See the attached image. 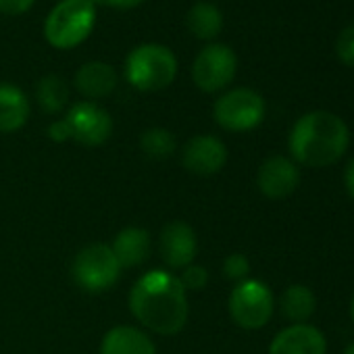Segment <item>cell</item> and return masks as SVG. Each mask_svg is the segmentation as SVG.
I'll list each match as a JSON object with an SVG mask.
<instances>
[{
	"mask_svg": "<svg viewBox=\"0 0 354 354\" xmlns=\"http://www.w3.org/2000/svg\"><path fill=\"white\" fill-rule=\"evenodd\" d=\"M129 313L156 335H177L188 323L190 302L188 292L177 273L169 269H152L138 277L129 290Z\"/></svg>",
	"mask_w": 354,
	"mask_h": 354,
	"instance_id": "1",
	"label": "cell"
},
{
	"mask_svg": "<svg viewBox=\"0 0 354 354\" xmlns=\"http://www.w3.org/2000/svg\"><path fill=\"white\" fill-rule=\"evenodd\" d=\"M350 142L348 125L329 111H310L302 115L288 138L292 160L310 169H323L337 162Z\"/></svg>",
	"mask_w": 354,
	"mask_h": 354,
	"instance_id": "2",
	"label": "cell"
},
{
	"mask_svg": "<svg viewBox=\"0 0 354 354\" xmlns=\"http://www.w3.org/2000/svg\"><path fill=\"white\" fill-rule=\"evenodd\" d=\"M177 57L158 42H144L129 50L123 63V75L138 92H160L177 77Z\"/></svg>",
	"mask_w": 354,
	"mask_h": 354,
	"instance_id": "3",
	"label": "cell"
},
{
	"mask_svg": "<svg viewBox=\"0 0 354 354\" xmlns=\"http://www.w3.org/2000/svg\"><path fill=\"white\" fill-rule=\"evenodd\" d=\"M96 19L90 0H59L44 19V40L57 50H73L92 36Z\"/></svg>",
	"mask_w": 354,
	"mask_h": 354,
	"instance_id": "4",
	"label": "cell"
},
{
	"mask_svg": "<svg viewBox=\"0 0 354 354\" xmlns=\"http://www.w3.org/2000/svg\"><path fill=\"white\" fill-rule=\"evenodd\" d=\"M121 271L123 269L117 263L111 246L102 242L84 246L71 263V277L75 286L90 294L113 290L121 277Z\"/></svg>",
	"mask_w": 354,
	"mask_h": 354,
	"instance_id": "5",
	"label": "cell"
},
{
	"mask_svg": "<svg viewBox=\"0 0 354 354\" xmlns=\"http://www.w3.org/2000/svg\"><path fill=\"white\" fill-rule=\"evenodd\" d=\"M265 98L252 88L227 90L213 104V117L217 125L234 133L257 129L265 119Z\"/></svg>",
	"mask_w": 354,
	"mask_h": 354,
	"instance_id": "6",
	"label": "cell"
},
{
	"mask_svg": "<svg viewBox=\"0 0 354 354\" xmlns=\"http://www.w3.org/2000/svg\"><path fill=\"white\" fill-rule=\"evenodd\" d=\"M227 310L232 321L242 329L265 327L275 310V298L267 283L261 279H244L234 286L227 298Z\"/></svg>",
	"mask_w": 354,
	"mask_h": 354,
	"instance_id": "7",
	"label": "cell"
},
{
	"mask_svg": "<svg viewBox=\"0 0 354 354\" xmlns=\"http://www.w3.org/2000/svg\"><path fill=\"white\" fill-rule=\"evenodd\" d=\"M238 57L227 44H207L192 63V80L207 94L223 92L236 77Z\"/></svg>",
	"mask_w": 354,
	"mask_h": 354,
	"instance_id": "8",
	"label": "cell"
},
{
	"mask_svg": "<svg viewBox=\"0 0 354 354\" xmlns=\"http://www.w3.org/2000/svg\"><path fill=\"white\" fill-rule=\"evenodd\" d=\"M65 121L71 129V140L88 148L102 146L113 136V117L98 102L82 100L71 104L65 113Z\"/></svg>",
	"mask_w": 354,
	"mask_h": 354,
	"instance_id": "9",
	"label": "cell"
},
{
	"mask_svg": "<svg viewBox=\"0 0 354 354\" xmlns=\"http://www.w3.org/2000/svg\"><path fill=\"white\" fill-rule=\"evenodd\" d=\"M184 169L198 177H211L223 171L227 162V146L213 133H196L186 140L180 152Z\"/></svg>",
	"mask_w": 354,
	"mask_h": 354,
	"instance_id": "10",
	"label": "cell"
},
{
	"mask_svg": "<svg viewBox=\"0 0 354 354\" xmlns=\"http://www.w3.org/2000/svg\"><path fill=\"white\" fill-rule=\"evenodd\" d=\"M158 254L169 271H182L198 254V236L186 221H171L158 236Z\"/></svg>",
	"mask_w": 354,
	"mask_h": 354,
	"instance_id": "11",
	"label": "cell"
},
{
	"mask_svg": "<svg viewBox=\"0 0 354 354\" xmlns=\"http://www.w3.org/2000/svg\"><path fill=\"white\" fill-rule=\"evenodd\" d=\"M300 186L298 165L281 154L269 156L257 171V188L269 201H283Z\"/></svg>",
	"mask_w": 354,
	"mask_h": 354,
	"instance_id": "12",
	"label": "cell"
},
{
	"mask_svg": "<svg viewBox=\"0 0 354 354\" xmlns=\"http://www.w3.org/2000/svg\"><path fill=\"white\" fill-rule=\"evenodd\" d=\"M269 354H327V339L308 323H292L271 339Z\"/></svg>",
	"mask_w": 354,
	"mask_h": 354,
	"instance_id": "13",
	"label": "cell"
},
{
	"mask_svg": "<svg viewBox=\"0 0 354 354\" xmlns=\"http://www.w3.org/2000/svg\"><path fill=\"white\" fill-rule=\"evenodd\" d=\"M117 84H119V75L115 67L104 61H88L73 75L75 90L84 96V100L90 102L109 98L115 92Z\"/></svg>",
	"mask_w": 354,
	"mask_h": 354,
	"instance_id": "14",
	"label": "cell"
},
{
	"mask_svg": "<svg viewBox=\"0 0 354 354\" xmlns=\"http://www.w3.org/2000/svg\"><path fill=\"white\" fill-rule=\"evenodd\" d=\"M109 246L121 269H133V267H142L148 261L152 250V238L148 230L140 225H129L117 232V236Z\"/></svg>",
	"mask_w": 354,
	"mask_h": 354,
	"instance_id": "15",
	"label": "cell"
},
{
	"mask_svg": "<svg viewBox=\"0 0 354 354\" xmlns=\"http://www.w3.org/2000/svg\"><path fill=\"white\" fill-rule=\"evenodd\" d=\"M100 354H156V344L136 325H115L102 335Z\"/></svg>",
	"mask_w": 354,
	"mask_h": 354,
	"instance_id": "16",
	"label": "cell"
},
{
	"mask_svg": "<svg viewBox=\"0 0 354 354\" xmlns=\"http://www.w3.org/2000/svg\"><path fill=\"white\" fill-rule=\"evenodd\" d=\"M32 115L28 94L15 84H0V133H15L26 127Z\"/></svg>",
	"mask_w": 354,
	"mask_h": 354,
	"instance_id": "17",
	"label": "cell"
},
{
	"mask_svg": "<svg viewBox=\"0 0 354 354\" xmlns=\"http://www.w3.org/2000/svg\"><path fill=\"white\" fill-rule=\"evenodd\" d=\"M186 28L194 38L211 42L223 32V13L217 5L201 0L190 7L186 15Z\"/></svg>",
	"mask_w": 354,
	"mask_h": 354,
	"instance_id": "18",
	"label": "cell"
},
{
	"mask_svg": "<svg viewBox=\"0 0 354 354\" xmlns=\"http://www.w3.org/2000/svg\"><path fill=\"white\" fill-rule=\"evenodd\" d=\"M69 96V84L57 73H48L36 84V102L46 115H59L67 111Z\"/></svg>",
	"mask_w": 354,
	"mask_h": 354,
	"instance_id": "19",
	"label": "cell"
},
{
	"mask_svg": "<svg viewBox=\"0 0 354 354\" xmlns=\"http://www.w3.org/2000/svg\"><path fill=\"white\" fill-rule=\"evenodd\" d=\"M279 308L288 321L306 323L317 308V298L310 288H306L302 283H294V286H288L286 292L281 294Z\"/></svg>",
	"mask_w": 354,
	"mask_h": 354,
	"instance_id": "20",
	"label": "cell"
},
{
	"mask_svg": "<svg viewBox=\"0 0 354 354\" xmlns=\"http://www.w3.org/2000/svg\"><path fill=\"white\" fill-rule=\"evenodd\" d=\"M140 150L150 160H165L177 152V138L165 127H148L140 133Z\"/></svg>",
	"mask_w": 354,
	"mask_h": 354,
	"instance_id": "21",
	"label": "cell"
},
{
	"mask_svg": "<svg viewBox=\"0 0 354 354\" xmlns=\"http://www.w3.org/2000/svg\"><path fill=\"white\" fill-rule=\"evenodd\" d=\"M177 277H180V283L184 286L186 292H201L209 286V279H211L209 269L203 265H196V263L182 269L180 273H177Z\"/></svg>",
	"mask_w": 354,
	"mask_h": 354,
	"instance_id": "22",
	"label": "cell"
},
{
	"mask_svg": "<svg viewBox=\"0 0 354 354\" xmlns=\"http://www.w3.org/2000/svg\"><path fill=\"white\" fill-rule=\"evenodd\" d=\"M223 275L225 279L240 283L244 279H248L250 275V261L244 252H232L230 257H225L223 261Z\"/></svg>",
	"mask_w": 354,
	"mask_h": 354,
	"instance_id": "23",
	"label": "cell"
},
{
	"mask_svg": "<svg viewBox=\"0 0 354 354\" xmlns=\"http://www.w3.org/2000/svg\"><path fill=\"white\" fill-rule=\"evenodd\" d=\"M335 55L344 65L354 67V24H350L339 32L335 40Z\"/></svg>",
	"mask_w": 354,
	"mask_h": 354,
	"instance_id": "24",
	"label": "cell"
},
{
	"mask_svg": "<svg viewBox=\"0 0 354 354\" xmlns=\"http://www.w3.org/2000/svg\"><path fill=\"white\" fill-rule=\"evenodd\" d=\"M36 0H0V13L9 15V17H17V15H26Z\"/></svg>",
	"mask_w": 354,
	"mask_h": 354,
	"instance_id": "25",
	"label": "cell"
},
{
	"mask_svg": "<svg viewBox=\"0 0 354 354\" xmlns=\"http://www.w3.org/2000/svg\"><path fill=\"white\" fill-rule=\"evenodd\" d=\"M46 133H48V138H50L53 142H57V144H63V142H69V140H71V129H69L65 117L53 121V123L48 125Z\"/></svg>",
	"mask_w": 354,
	"mask_h": 354,
	"instance_id": "26",
	"label": "cell"
},
{
	"mask_svg": "<svg viewBox=\"0 0 354 354\" xmlns=\"http://www.w3.org/2000/svg\"><path fill=\"white\" fill-rule=\"evenodd\" d=\"M144 3V0H106V7L119 9V11H127V9H136Z\"/></svg>",
	"mask_w": 354,
	"mask_h": 354,
	"instance_id": "27",
	"label": "cell"
},
{
	"mask_svg": "<svg viewBox=\"0 0 354 354\" xmlns=\"http://www.w3.org/2000/svg\"><path fill=\"white\" fill-rule=\"evenodd\" d=\"M344 184H346V190H348V194L352 196V201H354V158L348 162V167H346V173H344Z\"/></svg>",
	"mask_w": 354,
	"mask_h": 354,
	"instance_id": "28",
	"label": "cell"
},
{
	"mask_svg": "<svg viewBox=\"0 0 354 354\" xmlns=\"http://www.w3.org/2000/svg\"><path fill=\"white\" fill-rule=\"evenodd\" d=\"M344 354H354V344H350L348 348H346V352Z\"/></svg>",
	"mask_w": 354,
	"mask_h": 354,
	"instance_id": "29",
	"label": "cell"
},
{
	"mask_svg": "<svg viewBox=\"0 0 354 354\" xmlns=\"http://www.w3.org/2000/svg\"><path fill=\"white\" fill-rule=\"evenodd\" d=\"M90 3L98 7V5H104V3H106V0H90Z\"/></svg>",
	"mask_w": 354,
	"mask_h": 354,
	"instance_id": "30",
	"label": "cell"
},
{
	"mask_svg": "<svg viewBox=\"0 0 354 354\" xmlns=\"http://www.w3.org/2000/svg\"><path fill=\"white\" fill-rule=\"evenodd\" d=\"M350 313H352V321H354V296H352V306H350Z\"/></svg>",
	"mask_w": 354,
	"mask_h": 354,
	"instance_id": "31",
	"label": "cell"
}]
</instances>
